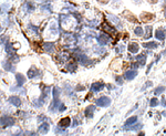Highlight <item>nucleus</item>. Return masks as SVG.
I'll use <instances>...</instances> for the list:
<instances>
[{
  "label": "nucleus",
  "instance_id": "nucleus-1",
  "mask_svg": "<svg viewBox=\"0 0 166 136\" xmlns=\"http://www.w3.org/2000/svg\"><path fill=\"white\" fill-rule=\"evenodd\" d=\"M52 94H53V100L51 102L50 104V107H49V111L54 113L57 110H59V106H60V100H59V94H60V92H59V89L58 87H54L52 90Z\"/></svg>",
  "mask_w": 166,
  "mask_h": 136
},
{
  "label": "nucleus",
  "instance_id": "nucleus-2",
  "mask_svg": "<svg viewBox=\"0 0 166 136\" xmlns=\"http://www.w3.org/2000/svg\"><path fill=\"white\" fill-rule=\"evenodd\" d=\"M111 98L109 96H101L99 97L97 101H95V105L100 106V107H108L111 105Z\"/></svg>",
  "mask_w": 166,
  "mask_h": 136
},
{
  "label": "nucleus",
  "instance_id": "nucleus-3",
  "mask_svg": "<svg viewBox=\"0 0 166 136\" xmlns=\"http://www.w3.org/2000/svg\"><path fill=\"white\" fill-rule=\"evenodd\" d=\"M0 124H1L2 126H12L14 124V119L11 116H8V115H3L1 119H0Z\"/></svg>",
  "mask_w": 166,
  "mask_h": 136
},
{
  "label": "nucleus",
  "instance_id": "nucleus-4",
  "mask_svg": "<svg viewBox=\"0 0 166 136\" xmlns=\"http://www.w3.org/2000/svg\"><path fill=\"white\" fill-rule=\"evenodd\" d=\"M136 75H137L136 69H131V70H127V71L124 73V79L127 81H132L136 78Z\"/></svg>",
  "mask_w": 166,
  "mask_h": 136
},
{
  "label": "nucleus",
  "instance_id": "nucleus-5",
  "mask_svg": "<svg viewBox=\"0 0 166 136\" xmlns=\"http://www.w3.org/2000/svg\"><path fill=\"white\" fill-rule=\"evenodd\" d=\"M97 41H98V43L100 46H105V44H108V43L110 42V37L106 33H101L97 38Z\"/></svg>",
  "mask_w": 166,
  "mask_h": 136
},
{
  "label": "nucleus",
  "instance_id": "nucleus-6",
  "mask_svg": "<svg viewBox=\"0 0 166 136\" xmlns=\"http://www.w3.org/2000/svg\"><path fill=\"white\" fill-rule=\"evenodd\" d=\"M105 87V84L102 83V82H95L91 85V91L92 92H95V93H98V92L102 91L103 89Z\"/></svg>",
  "mask_w": 166,
  "mask_h": 136
},
{
  "label": "nucleus",
  "instance_id": "nucleus-7",
  "mask_svg": "<svg viewBox=\"0 0 166 136\" xmlns=\"http://www.w3.org/2000/svg\"><path fill=\"white\" fill-rule=\"evenodd\" d=\"M146 52H143V53H139V56L136 57V60H137V63L139 65V68H142L145 65L146 63Z\"/></svg>",
  "mask_w": 166,
  "mask_h": 136
},
{
  "label": "nucleus",
  "instance_id": "nucleus-8",
  "mask_svg": "<svg viewBox=\"0 0 166 136\" xmlns=\"http://www.w3.org/2000/svg\"><path fill=\"white\" fill-rule=\"evenodd\" d=\"M94 112H95V106L94 105H89L86 106V108H85V116H86V119H92L94 115Z\"/></svg>",
  "mask_w": 166,
  "mask_h": 136
},
{
  "label": "nucleus",
  "instance_id": "nucleus-9",
  "mask_svg": "<svg viewBox=\"0 0 166 136\" xmlns=\"http://www.w3.org/2000/svg\"><path fill=\"white\" fill-rule=\"evenodd\" d=\"M127 49L132 54H136L138 52V50H139V44L138 43H136V42H131L130 44H128Z\"/></svg>",
  "mask_w": 166,
  "mask_h": 136
},
{
  "label": "nucleus",
  "instance_id": "nucleus-10",
  "mask_svg": "<svg viewBox=\"0 0 166 136\" xmlns=\"http://www.w3.org/2000/svg\"><path fill=\"white\" fill-rule=\"evenodd\" d=\"M165 37H166V33H165V30H163V29H157V30L155 31V38H156L158 41H164Z\"/></svg>",
  "mask_w": 166,
  "mask_h": 136
},
{
  "label": "nucleus",
  "instance_id": "nucleus-11",
  "mask_svg": "<svg viewBox=\"0 0 166 136\" xmlns=\"http://www.w3.org/2000/svg\"><path fill=\"white\" fill-rule=\"evenodd\" d=\"M76 59H77V61H79L81 64H83V65H86V64H89V62H91L88 59V57L85 56V54H82V53L76 54Z\"/></svg>",
  "mask_w": 166,
  "mask_h": 136
},
{
  "label": "nucleus",
  "instance_id": "nucleus-12",
  "mask_svg": "<svg viewBox=\"0 0 166 136\" xmlns=\"http://www.w3.org/2000/svg\"><path fill=\"white\" fill-rule=\"evenodd\" d=\"M70 124H71V119H70V117H64V119L60 120V122H59V127L66 128V127L70 126Z\"/></svg>",
  "mask_w": 166,
  "mask_h": 136
},
{
  "label": "nucleus",
  "instance_id": "nucleus-13",
  "mask_svg": "<svg viewBox=\"0 0 166 136\" xmlns=\"http://www.w3.org/2000/svg\"><path fill=\"white\" fill-rule=\"evenodd\" d=\"M142 127H143V124L142 123H135V124L131 125V126H125V127H123V130H125V131H139Z\"/></svg>",
  "mask_w": 166,
  "mask_h": 136
},
{
  "label": "nucleus",
  "instance_id": "nucleus-14",
  "mask_svg": "<svg viewBox=\"0 0 166 136\" xmlns=\"http://www.w3.org/2000/svg\"><path fill=\"white\" fill-rule=\"evenodd\" d=\"M49 130H50V124L47 123V122L42 123V124L39 126V132H40L41 134H47L48 132H49Z\"/></svg>",
  "mask_w": 166,
  "mask_h": 136
},
{
  "label": "nucleus",
  "instance_id": "nucleus-15",
  "mask_svg": "<svg viewBox=\"0 0 166 136\" xmlns=\"http://www.w3.org/2000/svg\"><path fill=\"white\" fill-rule=\"evenodd\" d=\"M142 46L146 49H156V48L160 47L158 42H155V41H151V42H144L142 43Z\"/></svg>",
  "mask_w": 166,
  "mask_h": 136
},
{
  "label": "nucleus",
  "instance_id": "nucleus-16",
  "mask_svg": "<svg viewBox=\"0 0 166 136\" xmlns=\"http://www.w3.org/2000/svg\"><path fill=\"white\" fill-rule=\"evenodd\" d=\"M39 74H40V71L36 68H31L28 71V78L29 79H33V78H36V76H38Z\"/></svg>",
  "mask_w": 166,
  "mask_h": 136
},
{
  "label": "nucleus",
  "instance_id": "nucleus-17",
  "mask_svg": "<svg viewBox=\"0 0 166 136\" xmlns=\"http://www.w3.org/2000/svg\"><path fill=\"white\" fill-rule=\"evenodd\" d=\"M108 18H109V20H110L113 24L117 25V27H120V25H121V20H120V18H117L116 16H113V14H108Z\"/></svg>",
  "mask_w": 166,
  "mask_h": 136
},
{
  "label": "nucleus",
  "instance_id": "nucleus-18",
  "mask_svg": "<svg viewBox=\"0 0 166 136\" xmlns=\"http://www.w3.org/2000/svg\"><path fill=\"white\" fill-rule=\"evenodd\" d=\"M43 50L46 51L47 53H53L54 52V46L53 43H44L43 44Z\"/></svg>",
  "mask_w": 166,
  "mask_h": 136
},
{
  "label": "nucleus",
  "instance_id": "nucleus-19",
  "mask_svg": "<svg viewBox=\"0 0 166 136\" xmlns=\"http://www.w3.org/2000/svg\"><path fill=\"white\" fill-rule=\"evenodd\" d=\"M16 80H17V85L18 86H22L24 84V82H25L24 76L22 74H20V73H17L16 74Z\"/></svg>",
  "mask_w": 166,
  "mask_h": 136
},
{
  "label": "nucleus",
  "instance_id": "nucleus-20",
  "mask_svg": "<svg viewBox=\"0 0 166 136\" xmlns=\"http://www.w3.org/2000/svg\"><path fill=\"white\" fill-rule=\"evenodd\" d=\"M9 102L14 106H20L21 105V100L18 96H11L9 97Z\"/></svg>",
  "mask_w": 166,
  "mask_h": 136
},
{
  "label": "nucleus",
  "instance_id": "nucleus-21",
  "mask_svg": "<svg viewBox=\"0 0 166 136\" xmlns=\"http://www.w3.org/2000/svg\"><path fill=\"white\" fill-rule=\"evenodd\" d=\"M136 122H137V116H132V117H130V119L126 120V122H125V124H124L123 127H125V126H131V125L135 124Z\"/></svg>",
  "mask_w": 166,
  "mask_h": 136
},
{
  "label": "nucleus",
  "instance_id": "nucleus-22",
  "mask_svg": "<svg viewBox=\"0 0 166 136\" xmlns=\"http://www.w3.org/2000/svg\"><path fill=\"white\" fill-rule=\"evenodd\" d=\"M152 27L151 25H147V27L145 28V34H144V38L145 39H150V38H152Z\"/></svg>",
  "mask_w": 166,
  "mask_h": 136
},
{
  "label": "nucleus",
  "instance_id": "nucleus-23",
  "mask_svg": "<svg viewBox=\"0 0 166 136\" xmlns=\"http://www.w3.org/2000/svg\"><path fill=\"white\" fill-rule=\"evenodd\" d=\"M134 34L136 35V37H142V35H144V30H143V28L142 27H136L135 28V30H134Z\"/></svg>",
  "mask_w": 166,
  "mask_h": 136
},
{
  "label": "nucleus",
  "instance_id": "nucleus-24",
  "mask_svg": "<svg viewBox=\"0 0 166 136\" xmlns=\"http://www.w3.org/2000/svg\"><path fill=\"white\" fill-rule=\"evenodd\" d=\"M103 29H104V31H106V32H110V33H114L115 32V30H114V28L113 27H111V25H109V24H103Z\"/></svg>",
  "mask_w": 166,
  "mask_h": 136
},
{
  "label": "nucleus",
  "instance_id": "nucleus-25",
  "mask_svg": "<svg viewBox=\"0 0 166 136\" xmlns=\"http://www.w3.org/2000/svg\"><path fill=\"white\" fill-rule=\"evenodd\" d=\"M158 104H160V101L157 100V97H153L152 100H151V102H150L151 107H155V106H157Z\"/></svg>",
  "mask_w": 166,
  "mask_h": 136
},
{
  "label": "nucleus",
  "instance_id": "nucleus-26",
  "mask_svg": "<svg viewBox=\"0 0 166 136\" xmlns=\"http://www.w3.org/2000/svg\"><path fill=\"white\" fill-rule=\"evenodd\" d=\"M165 89H166L165 86H158L157 89L154 91V94H155V95H160V94H162V93H163V92L165 91Z\"/></svg>",
  "mask_w": 166,
  "mask_h": 136
},
{
  "label": "nucleus",
  "instance_id": "nucleus-27",
  "mask_svg": "<svg viewBox=\"0 0 166 136\" xmlns=\"http://www.w3.org/2000/svg\"><path fill=\"white\" fill-rule=\"evenodd\" d=\"M152 85H153V82H151V81H147V82H146V83H145V84H144V85L142 86L141 91H142V92H143V91H145V90L148 89V87L152 86Z\"/></svg>",
  "mask_w": 166,
  "mask_h": 136
},
{
  "label": "nucleus",
  "instance_id": "nucleus-28",
  "mask_svg": "<svg viewBox=\"0 0 166 136\" xmlns=\"http://www.w3.org/2000/svg\"><path fill=\"white\" fill-rule=\"evenodd\" d=\"M3 68H5V70H7V71H12L13 70L12 65H11V63H10V61H7V63L3 64Z\"/></svg>",
  "mask_w": 166,
  "mask_h": 136
},
{
  "label": "nucleus",
  "instance_id": "nucleus-29",
  "mask_svg": "<svg viewBox=\"0 0 166 136\" xmlns=\"http://www.w3.org/2000/svg\"><path fill=\"white\" fill-rule=\"evenodd\" d=\"M76 67H77V65H76L75 63H69V65H68V69H69V71L73 72V71H75Z\"/></svg>",
  "mask_w": 166,
  "mask_h": 136
},
{
  "label": "nucleus",
  "instance_id": "nucleus-30",
  "mask_svg": "<svg viewBox=\"0 0 166 136\" xmlns=\"http://www.w3.org/2000/svg\"><path fill=\"white\" fill-rule=\"evenodd\" d=\"M124 49H125L124 46H123V44H120V46H119V47H117L116 49H115V52H116V53H123Z\"/></svg>",
  "mask_w": 166,
  "mask_h": 136
},
{
  "label": "nucleus",
  "instance_id": "nucleus-31",
  "mask_svg": "<svg viewBox=\"0 0 166 136\" xmlns=\"http://www.w3.org/2000/svg\"><path fill=\"white\" fill-rule=\"evenodd\" d=\"M27 8H28L29 11H32V10H34V5H33L32 2L29 1V2L27 3Z\"/></svg>",
  "mask_w": 166,
  "mask_h": 136
},
{
  "label": "nucleus",
  "instance_id": "nucleus-32",
  "mask_svg": "<svg viewBox=\"0 0 166 136\" xmlns=\"http://www.w3.org/2000/svg\"><path fill=\"white\" fill-rule=\"evenodd\" d=\"M115 81L119 85H122V84H123V78H122V76H115Z\"/></svg>",
  "mask_w": 166,
  "mask_h": 136
},
{
  "label": "nucleus",
  "instance_id": "nucleus-33",
  "mask_svg": "<svg viewBox=\"0 0 166 136\" xmlns=\"http://www.w3.org/2000/svg\"><path fill=\"white\" fill-rule=\"evenodd\" d=\"M24 136H38V134L31 131H27V132H24Z\"/></svg>",
  "mask_w": 166,
  "mask_h": 136
},
{
  "label": "nucleus",
  "instance_id": "nucleus-34",
  "mask_svg": "<svg viewBox=\"0 0 166 136\" xmlns=\"http://www.w3.org/2000/svg\"><path fill=\"white\" fill-rule=\"evenodd\" d=\"M65 106H64V104H62V103H61V104H60V106H59V111H60V112H63V111H65Z\"/></svg>",
  "mask_w": 166,
  "mask_h": 136
},
{
  "label": "nucleus",
  "instance_id": "nucleus-35",
  "mask_svg": "<svg viewBox=\"0 0 166 136\" xmlns=\"http://www.w3.org/2000/svg\"><path fill=\"white\" fill-rule=\"evenodd\" d=\"M79 123H80V122H79V121H77V119L75 117V120H74V122H73V125H72V126H73V127H75L76 125H79Z\"/></svg>",
  "mask_w": 166,
  "mask_h": 136
},
{
  "label": "nucleus",
  "instance_id": "nucleus-36",
  "mask_svg": "<svg viewBox=\"0 0 166 136\" xmlns=\"http://www.w3.org/2000/svg\"><path fill=\"white\" fill-rule=\"evenodd\" d=\"M162 105L165 106V107H166V100H165V97L162 98Z\"/></svg>",
  "mask_w": 166,
  "mask_h": 136
},
{
  "label": "nucleus",
  "instance_id": "nucleus-37",
  "mask_svg": "<svg viewBox=\"0 0 166 136\" xmlns=\"http://www.w3.org/2000/svg\"><path fill=\"white\" fill-rule=\"evenodd\" d=\"M137 136H145V133H144V132H139V134Z\"/></svg>",
  "mask_w": 166,
  "mask_h": 136
},
{
  "label": "nucleus",
  "instance_id": "nucleus-38",
  "mask_svg": "<svg viewBox=\"0 0 166 136\" xmlns=\"http://www.w3.org/2000/svg\"><path fill=\"white\" fill-rule=\"evenodd\" d=\"M99 1H100V2H104V3H106V2L109 1V0H99Z\"/></svg>",
  "mask_w": 166,
  "mask_h": 136
},
{
  "label": "nucleus",
  "instance_id": "nucleus-39",
  "mask_svg": "<svg viewBox=\"0 0 166 136\" xmlns=\"http://www.w3.org/2000/svg\"><path fill=\"white\" fill-rule=\"evenodd\" d=\"M163 56H164V57H166V49L163 51Z\"/></svg>",
  "mask_w": 166,
  "mask_h": 136
},
{
  "label": "nucleus",
  "instance_id": "nucleus-40",
  "mask_svg": "<svg viewBox=\"0 0 166 136\" xmlns=\"http://www.w3.org/2000/svg\"><path fill=\"white\" fill-rule=\"evenodd\" d=\"M164 14H165V17H166V8H165V12H164Z\"/></svg>",
  "mask_w": 166,
  "mask_h": 136
},
{
  "label": "nucleus",
  "instance_id": "nucleus-41",
  "mask_svg": "<svg viewBox=\"0 0 166 136\" xmlns=\"http://www.w3.org/2000/svg\"><path fill=\"white\" fill-rule=\"evenodd\" d=\"M0 31H1V25H0Z\"/></svg>",
  "mask_w": 166,
  "mask_h": 136
},
{
  "label": "nucleus",
  "instance_id": "nucleus-42",
  "mask_svg": "<svg viewBox=\"0 0 166 136\" xmlns=\"http://www.w3.org/2000/svg\"><path fill=\"white\" fill-rule=\"evenodd\" d=\"M165 33H166V29H165Z\"/></svg>",
  "mask_w": 166,
  "mask_h": 136
}]
</instances>
